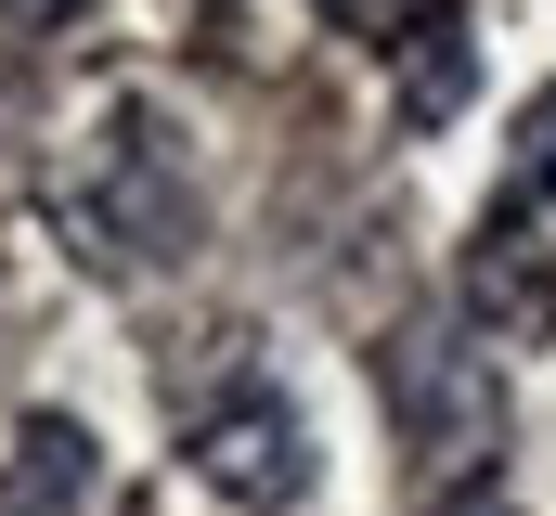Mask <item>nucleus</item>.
<instances>
[{
    "instance_id": "4",
    "label": "nucleus",
    "mask_w": 556,
    "mask_h": 516,
    "mask_svg": "<svg viewBox=\"0 0 556 516\" xmlns=\"http://www.w3.org/2000/svg\"><path fill=\"white\" fill-rule=\"evenodd\" d=\"M466 78H479L466 26H453V13H427L415 39H402V117H415V129H440L453 104H466Z\"/></svg>"
},
{
    "instance_id": "8",
    "label": "nucleus",
    "mask_w": 556,
    "mask_h": 516,
    "mask_svg": "<svg viewBox=\"0 0 556 516\" xmlns=\"http://www.w3.org/2000/svg\"><path fill=\"white\" fill-rule=\"evenodd\" d=\"M440 516H518V504H492V491H479V504H440Z\"/></svg>"
},
{
    "instance_id": "3",
    "label": "nucleus",
    "mask_w": 556,
    "mask_h": 516,
    "mask_svg": "<svg viewBox=\"0 0 556 516\" xmlns=\"http://www.w3.org/2000/svg\"><path fill=\"white\" fill-rule=\"evenodd\" d=\"M466 297H479V323H492V336H544V323H556V271L531 258V207H492V220H479Z\"/></svg>"
},
{
    "instance_id": "7",
    "label": "nucleus",
    "mask_w": 556,
    "mask_h": 516,
    "mask_svg": "<svg viewBox=\"0 0 556 516\" xmlns=\"http://www.w3.org/2000/svg\"><path fill=\"white\" fill-rule=\"evenodd\" d=\"M0 13H13V26H65L78 0H0Z\"/></svg>"
},
{
    "instance_id": "2",
    "label": "nucleus",
    "mask_w": 556,
    "mask_h": 516,
    "mask_svg": "<svg viewBox=\"0 0 556 516\" xmlns=\"http://www.w3.org/2000/svg\"><path fill=\"white\" fill-rule=\"evenodd\" d=\"M376 387H389V413H402V452H415V478H466V465L505 439V375H492V349H479L466 323H440V310L389 336Z\"/></svg>"
},
{
    "instance_id": "1",
    "label": "nucleus",
    "mask_w": 556,
    "mask_h": 516,
    "mask_svg": "<svg viewBox=\"0 0 556 516\" xmlns=\"http://www.w3.org/2000/svg\"><path fill=\"white\" fill-rule=\"evenodd\" d=\"M168 426H181L194 478H207L220 504H247V516L311 504V478H324V465H311L298 400L247 362V336H220V362H207V375H168Z\"/></svg>"
},
{
    "instance_id": "9",
    "label": "nucleus",
    "mask_w": 556,
    "mask_h": 516,
    "mask_svg": "<svg viewBox=\"0 0 556 516\" xmlns=\"http://www.w3.org/2000/svg\"><path fill=\"white\" fill-rule=\"evenodd\" d=\"M207 13H233V0H207Z\"/></svg>"
},
{
    "instance_id": "6",
    "label": "nucleus",
    "mask_w": 556,
    "mask_h": 516,
    "mask_svg": "<svg viewBox=\"0 0 556 516\" xmlns=\"http://www.w3.org/2000/svg\"><path fill=\"white\" fill-rule=\"evenodd\" d=\"M324 13H337V26H363V39H389V52H402V39H415L427 13H440V0H324Z\"/></svg>"
},
{
    "instance_id": "5",
    "label": "nucleus",
    "mask_w": 556,
    "mask_h": 516,
    "mask_svg": "<svg viewBox=\"0 0 556 516\" xmlns=\"http://www.w3.org/2000/svg\"><path fill=\"white\" fill-rule=\"evenodd\" d=\"M505 207H556V78L518 104V155H505Z\"/></svg>"
}]
</instances>
